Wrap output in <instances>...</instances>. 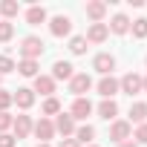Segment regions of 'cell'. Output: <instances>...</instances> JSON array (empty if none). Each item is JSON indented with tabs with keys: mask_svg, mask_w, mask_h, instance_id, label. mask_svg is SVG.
Here are the masks:
<instances>
[{
	"mask_svg": "<svg viewBox=\"0 0 147 147\" xmlns=\"http://www.w3.org/2000/svg\"><path fill=\"white\" fill-rule=\"evenodd\" d=\"M20 75H26V78H35L38 75V61H20Z\"/></svg>",
	"mask_w": 147,
	"mask_h": 147,
	"instance_id": "obj_22",
	"label": "cell"
},
{
	"mask_svg": "<svg viewBox=\"0 0 147 147\" xmlns=\"http://www.w3.org/2000/svg\"><path fill=\"white\" fill-rule=\"evenodd\" d=\"M110 32H115V35H124L127 29H130V20H127V15H115L113 20H110V26H107Z\"/></svg>",
	"mask_w": 147,
	"mask_h": 147,
	"instance_id": "obj_17",
	"label": "cell"
},
{
	"mask_svg": "<svg viewBox=\"0 0 147 147\" xmlns=\"http://www.w3.org/2000/svg\"><path fill=\"white\" fill-rule=\"evenodd\" d=\"M90 87H92V81H90L87 72H81V75H72V78H69V92H75L78 98H81Z\"/></svg>",
	"mask_w": 147,
	"mask_h": 147,
	"instance_id": "obj_2",
	"label": "cell"
},
{
	"mask_svg": "<svg viewBox=\"0 0 147 147\" xmlns=\"http://www.w3.org/2000/svg\"><path fill=\"white\" fill-rule=\"evenodd\" d=\"M12 69H15V61L9 55H0V75H6V72H12Z\"/></svg>",
	"mask_w": 147,
	"mask_h": 147,
	"instance_id": "obj_28",
	"label": "cell"
},
{
	"mask_svg": "<svg viewBox=\"0 0 147 147\" xmlns=\"http://www.w3.org/2000/svg\"><path fill=\"white\" fill-rule=\"evenodd\" d=\"M107 35H110L107 23H92L87 32V43H101V40H107Z\"/></svg>",
	"mask_w": 147,
	"mask_h": 147,
	"instance_id": "obj_7",
	"label": "cell"
},
{
	"mask_svg": "<svg viewBox=\"0 0 147 147\" xmlns=\"http://www.w3.org/2000/svg\"><path fill=\"white\" fill-rule=\"evenodd\" d=\"M38 147H49V144H38Z\"/></svg>",
	"mask_w": 147,
	"mask_h": 147,
	"instance_id": "obj_36",
	"label": "cell"
},
{
	"mask_svg": "<svg viewBox=\"0 0 147 147\" xmlns=\"http://www.w3.org/2000/svg\"><path fill=\"white\" fill-rule=\"evenodd\" d=\"M107 15V3H87V18H92L95 23H101Z\"/></svg>",
	"mask_w": 147,
	"mask_h": 147,
	"instance_id": "obj_16",
	"label": "cell"
},
{
	"mask_svg": "<svg viewBox=\"0 0 147 147\" xmlns=\"http://www.w3.org/2000/svg\"><path fill=\"white\" fill-rule=\"evenodd\" d=\"M110 138H113L115 144L127 141V138H130V124H127V121H115V124L110 127Z\"/></svg>",
	"mask_w": 147,
	"mask_h": 147,
	"instance_id": "obj_8",
	"label": "cell"
},
{
	"mask_svg": "<svg viewBox=\"0 0 147 147\" xmlns=\"http://www.w3.org/2000/svg\"><path fill=\"white\" fill-rule=\"evenodd\" d=\"M26 20H29L32 26H40V23L46 20V9H43V6H32V9L26 12Z\"/></svg>",
	"mask_w": 147,
	"mask_h": 147,
	"instance_id": "obj_19",
	"label": "cell"
},
{
	"mask_svg": "<svg viewBox=\"0 0 147 147\" xmlns=\"http://www.w3.org/2000/svg\"><path fill=\"white\" fill-rule=\"evenodd\" d=\"M12 35H15V26H12V23H6V20H0V43L12 40Z\"/></svg>",
	"mask_w": 147,
	"mask_h": 147,
	"instance_id": "obj_26",
	"label": "cell"
},
{
	"mask_svg": "<svg viewBox=\"0 0 147 147\" xmlns=\"http://www.w3.org/2000/svg\"><path fill=\"white\" fill-rule=\"evenodd\" d=\"M35 92H40V95H52V92H55V81H52L49 75H38V78H35Z\"/></svg>",
	"mask_w": 147,
	"mask_h": 147,
	"instance_id": "obj_12",
	"label": "cell"
},
{
	"mask_svg": "<svg viewBox=\"0 0 147 147\" xmlns=\"http://www.w3.org/2000/svg\"><path fill=\"white\" fill-rule=\"evenodd\" d=\"M118 87H121L127 95H138V92H141V78L130 72V75H124V78H121V84H118Z\"/></svg>",
	"mask_w": 147,
	"mask_h": 147,
	"instance_id": "obj_6",
	"label": "cell"
},
{
	"mask_svg": "<svg viewBox=\"0 0 147 147\" xmlns=\"http://www.w3.org/2000/svg\"><path fill=\"white\" fill-rule=\"evenodd\" d=\"M12 101H15V98H12L9 92H3V90H0V113H3V110H6V107H9Z\"/></svg>",
	"mask_w": 147,
	"mask_h": 147,
	"instance_id": "obj_30",
	"label": "cell"
},
{
	"mask_svg": "<svg viewBox=\"0 0 147 147\" xmlns=\"http://www.w3.org/2000/svg\"><path fill=\"white\" fill-rule=\"evenodd\" d=\"M43 113H46V115H55V113H61V101H58V98H46V104H43Z\"/></svg>",
	"mask_w": 147,
	"mask_h": 147,
	"instance_id": "obj_27",
	"label": "cell"
},
{
	"mask_svg": "<svg viewBox=\"0 0 147 147\" xmlns=\"http://www.w3.org/2000/svg\"><path fill=\"white\" fill-rule=\"evenodd\" d=\"M69 29H72V20H69L66 15H58V18H52V23H49V32H52L55 38L69 35Z\"/></svg>",
	"mask_w": 147,
	"mask_h": 147,
	"instance_id": "obj_3",
	"label": "cell"
},
{
	"mask_svg": "<svg viewBox=\"0 0 147 147\" xmlns=\"http://www.w3.org/2000/svg\"><path fill=\"white\" fill-rule=\"evenodd\" d=\"M12 98H15V101H18V107H23V110H29V107L35 104V92H32V90H26V87H23V90H18Z\"/></svg>",
	"mask_w": 147,
	"mask_h": 147,
	"instance_id": "obj_14",
	"label": "cell"
},
{
	"mask_svg": "<svg viewBox=\"0 0 147 147\" xmlns=\"http://www.w3.org/2000/svg\"><path fill=\"white\" fill-rule=\"evenodd\" d=\"M98 92H101L104 98H113V95L118 92V81H115L113 75H104V78L98 81Z\"/></svg>",
	"mask_w": 147,
	"mask_h": 147,
	"instance_id": "obj_9",
	"label": "cell"
},
{
	"mask_svg": "<svg viewBox=\"0 0 147 147\" xmlns=\"http://www.w3.org/2000/svg\"><path fill=\"white\" fill-rule=\"evenodd\" d=\"M35 136L40 138V144H46V141L55 136V124H52L49 118H40V121L35 124Z\"/></svg>",
	"mask_w": 147,
	"mask_h": 147,
	"instance_id": "obj_5",
	"label": "cell"
},
{
	"mask_svg": "<svg viewBox=\"0 0 147 147\" xmlns=\"http://www.w3.org/2000/svg\"><path fill=\"white\" fill-rule=\"evenodd\" d=\"M20 12V6L15 3V0H6V3H0V15H6V18H15Z\"/></svg>",
	"mask_w": 147,
	"mask_h": 147,
	"instance_id": "obj_23",
	"label": "cell"
},
{
	"mask_svg": "<svg viewBox=\"0 0 147 147\" xmlns=\"http://www.w3.org/2000/svg\"><path fill=\"white\" fill-rule=\"evenodd\" d=\"M18 144V138L15 136H6V133H0V147H15Z\"/></svg>",
	"mask_w": 147,
	"mask_h": 147,
	"instance_id": "obj_29",
	"label": "cell"
},
{
	"mask_svg": "<svg viewBox=\"0 0 147 147\" xmlns=\"http://www.w3.org/2000/svg\"><path fill=\"white\" fill-rule=\"evenodd\" d=\"M9 124H12V115H9V113H0V133H3Z\"/></svg>",
	"mask_w": 147,
	"mask_h": 147,
	"instance_id": "obj_32",
	"label": "cell"
},
{
	"mask_svg": "<svg viewBox=\"0 0 147 147\" xmlns=\"http://www.w3.org/2000/svg\"><path fill=\"white\" fill-rule=\"evenodd\" d=\"M133 35H136V38H147V18L133 20Z\"/></svg>",
	"mask_w": 147,
	"mask_h": 147,
	"instance_id": "obj_25",
	"label": "cell"
},
{
	"mask_svg": "<svg viewBox=\"0 0 147 147\" xmlns=\"http://www.w3.org/2000/svg\"><path fill=\"white\" fill-rule=\"evenodd\" d=\"M92 147H95V144H92Z\"/></svg>",
	"mask_w": 147,
	"mask_h": 147,
	"instance_id": "obj_37",
	"label": "cell"
},
{
	"mask_svg": "<svg viewBox=\"0 0 147 147\" xmlns=\"http://www.w3.org/2000/svg\"><path fill=\"white\" fill-rule=\"evenodd\" d=\"M92 113V104L87 98H75V104H72V118H87Z\"/></svg>",
	"mask_w": 147,
	"mask_h": 147,
	"instance_id": "obj_13",
	"label": "cell"
},
{
	"mask_svg": "<svg viewBox=\"0 0 147 147\" xmlns=\"http://www.w3.org/2000/svg\"><path fill=\"white\" fill-rule=\"evenodd\" d=\"M130 118H133L136 124H141V121L147 118V104H141V101L133 104V107H130Z\"/></svg>",
	"mask_w": 147,
	"mask_h": 147,
	"instance_id": "obj_20",
	"label": "cell"
},
{
	"mask_svg": "<svg viewBox=\"0 0 147 147\" xmlns=\"http://www.w3.org/2000/svg\"><path fill=\"white\" fill-rule=\"evenodd\" d=\"M141 90H147V78H141Z\"/></svg>",
	"mask_w": 147,
	"mask_h": 147,
	"instance_id": "obj_35",
	"label": "cell"
},
{
	"mask_svg": "<svg viewBox=\"0 0 147 147\" xmlns=\"http://www.w3.org/2000/svg\"><path fill=\"white\" fill-rule=\"evenodd\" d=\"M92 66L101 72V75H110V72L115 69V58L110 55V52H101V55H95V61H92Z\"/></svg>",
	"mask_w": 147,
	"mask_h": 147,
	"instance_id": "obj_4",
	"label": "cell"
},
{
	"mask_svg": "<svg viewBox=\"0 0 147 147\" xmlns=\"http://www.w3.org/2000/svg\"><path fill=\"white\" fill-rule=\"evenodd\" d=\"M55 130H61L63 136H72V133H75V118H72V115H58Z\"/></svg>",
	"mask_w": 147,
	"mask_h": 147,
	"instance_id": "obj_18",
	"label": "cell"
},
{
	"mask_svg": "<svg viewBox=\"0 0 147 147\" xmlns=\"http://www.w3.org/2000/svg\"><path fill=\"white\" fill-rule=\"evenodd\" d=\"M69 52H72V55H84V52H87V38H81V35L72 38V40H69Z\"/></svg>",
	"mask_w": 147,
	"mask_h": 147,
	"instance_id": "obj_21",
	"label": "cell"
},
{
	"mask_svg": "<svg viewBox=\"0 0 147 147\" xmlns=\"http://www.w3.org/2000/svg\"><path fill=\"white\" fill-rule=\"evenodd\" d=\"M20 55H23V61H38V58L43 55V40L35 38V35L23 38V40H20Z\"/></svg>",
	"mask_w": 147,
	"mask_h": 147,
	"instance_id": "obj_1",
	"label": "cell"
},
{
	"mask_svg": "<svg viewBox=\"0 0 147 147\" xmlns=\"http://www.w3.org/2000/svg\"><path fill=\"white\" fill-rule=\"evenodd\" d=\"M115 113H118V104H115L113 98H104V101L98 104V115H101V118L110 121V118H115Z\"/></svg>",
	"mask_w": 147,
	"mask_h": 147,
	"instance_id": "obj_15",
	"label": "cell"
},
{
	"mask_svg": "<svg viewBox=\"0 0 147 147\" xmlns=\"http://www.w3.org/2000/svg\"><path fill=\"white\" fill-rule=\"evenodd\" d=\"M118 147H136V141H121Z\"/></svg>",
	"mask_w": 147,
	"mask_h": 147,
	"instance_id": "obj_34",
	"label": "cell"
},
{
	"mask_svg": "<svg viewBox=\"0 0 147 147\" xmlns=\"http://www.w3.org/2000/svg\"><path fill=\"white\" fill-rule=\"evenodd\" d=\"M136 138H138L141 144H147V124H141V127L136 130Z\"/></svg>",
	"mask_w": 147,
	"mask_h": 147,
	"instance_id": "obj_31",
	"label": "cell"
},
{
	"mask_svg": "<svg viewBox=\"0 0 147 147\" xmlns=\"http://www.w3.org/2000/svg\"><path fill=\"white\" fill-rule=\"evenodd\" d=\"M12 124H15V138H26L29 130H32V118L29 115H18Z\"/></svg>",
	"mask_w": 147,
	"mask_h": 147,
	"instance_id": "obj_10",
	"label": "cell"
},
{
	"mask_svg": "<svg viewBox=\"0 0 147 147\" xmlns=\"http://www.w3.org/2000/svg\"><path fill=\"white\" fill-rule=\"evenodd\" d=\"M61 78H72V63L69 61H55V66H52V81H61Z\"/></svg>",
	"mask_w": 147,
	"mask_h": 147,
	"instance_id": "obj_11",
	"label": "cell"
},
{
	"mask_svg": "<svg viewBox=\"0 0 147 147\" xmlns=\"http://www.w3.org/2000/svg\"><path fill=\"white\" fill-rule=\"evenodd\" d=\"M61 147H78V141H75V138H63Z\"/></svg>",
	"mask_w": 147,
	"mask_h": 147,
	"instance_id": "obj_33",
	"label": "cell"
},
{
	"mask_svg": "<svg viewBox=\"0 0 147 147\" xmlns=\"http://www.w3.org/2000/svg\"><path fill=\"white\" fill-rule=\"evenodd\" d=\"M75 136H78L75 141H92V136H95V130H92L90 124H84V127H78V130H75Z\"/></svg>",
	"mask_w": 147,
	"mask_h": 147,
	"instance_id": "obj_24",
	"label": "cell"
}]
</instances>
